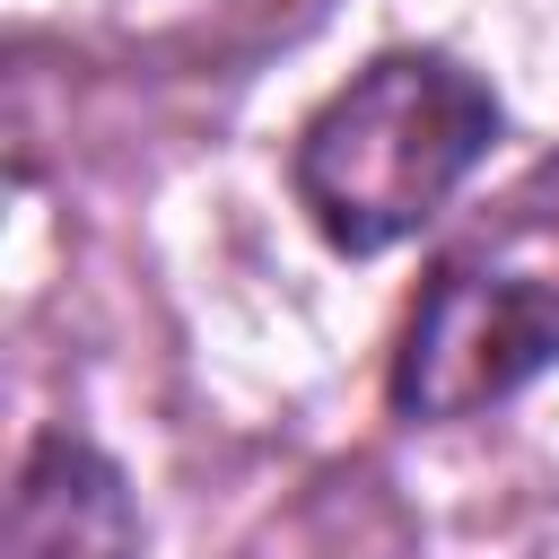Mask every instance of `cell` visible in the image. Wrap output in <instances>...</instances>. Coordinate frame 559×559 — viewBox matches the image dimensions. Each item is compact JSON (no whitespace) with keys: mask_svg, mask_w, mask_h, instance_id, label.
Segmentation results:
<instances>
[{"mask_svg":"<svg viewBox=\"0 0 559 559\" xmlns=\"http://www.w3.org/2000/svg\"><path fill=\"white\" fill-rule=\"evenodd\" d=\"M489 140H498L489 79L437 44H393L306 114L288 148V183L323 245L384 253L463 192Z\"/></svg>","mask_w":559,"mask_h":559,"instance_id":"obj_1","label":"cell"},{"mask_svg":"<svg viewBox=\"0 0 559 559\" xmlns=\"http://www.w3.org/2000/svg\"><path fill=\"white\" fill-rule=\"evenodd\" d=\"M559 358V157L515 175L419 280L393 341V411L419 428L480 419Z\"/></svg>","mask_w":559,"mask_h":559,"instance_id":"obj_2","label":"cell"},{"mask_svg":"<svg viewBox=\"0 0 559 559\" xmlns=\"http://www.w3.org/2000/svg\"><path fill=\"white\" fill-rule=\"evenodd\" d=\"M9 559H140V507L122 463L79 437L44 428L9 480Z\"/></svg>","mask_w":559,"mask_h":559,"instance_id":"obj_3","label":"cell"}]
</instances>
